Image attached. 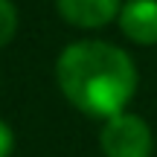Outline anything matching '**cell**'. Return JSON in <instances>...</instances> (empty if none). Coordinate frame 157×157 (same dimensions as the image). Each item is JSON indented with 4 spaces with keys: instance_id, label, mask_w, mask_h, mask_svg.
I'll return each instance as SVG.
<instances>
[{
    "instance_id": "obj_1",
    "label": "cell",
    "mask_w": 157,
    "mask_h": 157,
    "mask_svg": "<svg viewBox=\"0 0 157 157\" xmlns=\"http://www.w3.org/2000/svg\"><path fill=\"white\" fill-rule=\"evenodd\" d=\"M56 78L67 102L90 117L122 113L137 90L131 56L108 41H76L56 61Z\"/></svg>"
},
{
    "instance_id": "obj_2",
    "label": "cell",
    "mask_w": 157,
    "mask_h": 157,
    "mask_svg": "<svg viewBox=\"0 0 157 157\" xmlns=\"http://www.w3.org/2000/svg\"><path fill=\"white\" fill-rule=\"evenodd\" d=\"M99 146L105 157H151L154 134L148 122L137 113H113L105 119L99 134Z\"/></svg>"
},
{
    "instance_id": "obj_3",
    "label": "cell",
    "mask_w": 157,
    "mask_h": 157,
    "mask_svg": "<svg viewBox=\"0 0 157 157\" xmlns=\"http://www.w3.org/2000/svg\"><path fill=\"white\" fill-rule=\"evenodd\" d=\"M58 15L78 29H99L119 17V0H56Z\"/></svg>"
},
{
    "instance_id": "obj_4",
    "label": "cell",
    "mask_w": 157,
    "mask_h": 157,
    "mask_svg": "<svg viewBox=\"0 0 157 157\" xmlns=\"http://www.w3.org/2000/svg\"><path fill=\"white\" fill-rule=\"evenodd\" d=\"M119 26L134 44H157V0H128L119 9Z\"/></svg>"
},
{
    "instance_id": "obj_5",
    "label": "cell",
    "mask_w": 157,
    "mask_h": 157,
    "mask_svg": "<svg viewBox=\"0 0 157 157\" xmlns=\"http://www.w3.org/2000/svg\"><path fill=\"white\" fill-rule=\"evenodd\" d=\"M17 32V9L12 0H0V47H6Z\"/></svg>"
},
{
    "instance_id": "obj_6",
    "label": "cell",
    "mask_w": 157,
    "mask_h": 157,
    "mask_svg": "<svg viewBox=\"0 0 157 157\" xmlns=\"http://www.w3.org/2000/svg\"><path fill=\"white\" fill-rule=\"evenodd\" d=\"M15 151V131L0 119V157H12Z\"/></svg>"
}]
</instances>
